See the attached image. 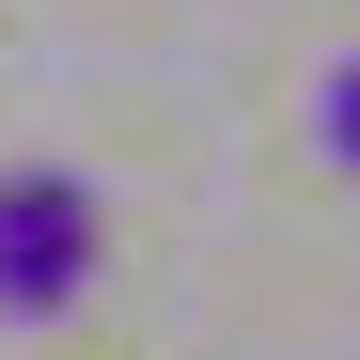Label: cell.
I'll return each mask as SVG.
<instances>
[{
  "mask_svg": "<svg viewBox=\"0 0 360 360\" xmlns=\"http://www.w3.org/2000/svg\"><path fill=\"white\" fill-rule=\"evenodd\" d=\"M94 251H110V204L79 188V172H0V314L47 329V314H79L94 297Z\"/></svg>",
  "mask_w": 360,
  "mask_h": 360,
  "instance_id": "cell-1",
  "label": "cell"
},
{
  "mask_svg": "<svg viewBox=\"0 0 360 360\" xmlns=\"http://www.w3.org/2000/svg\"><path fill=\"white\" fill-rule=\"evenodd\" d=\"M314 141H329V172H360V47L314 79Z\"/></svg>",
  "mask_w": 360,
  "mask_h": 360,
  "instance_id": "cell-2",
  "label": "cell"
}]
</instances>
